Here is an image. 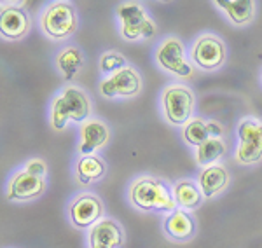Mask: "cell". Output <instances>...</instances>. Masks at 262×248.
<instances>
[{"label":"cell","instance_id":"277c9868","mask_svg":"<svg viewBox=\"0 0 262 248\" xmlns=\"http://www.w3.org/2000/svg\"><path fill=\"white\" fill-rule=\"evenodd\" d=\"M161 116L173 128H184L192 117H196V93L185 82H170L159 95Z\"/></svg>","mask_w":262,"mask_h":248},{"label":"cell","instance_id":"d6986e66","mask_svg":"<svg viewBox=\"0 0 262 248\" xmlns=\"http://www.w3.org/2000/svg\"><path fill=\"white\" fill-rule=\"evenodd\" d=\"M213 6L236 28H245L257 18V2L253 0H213Z\"/></svg>","mask_w":262,"mask_h":248},{"label":"cell","instance_id":"cb8c5ba5","mask_svg":"<svg viewBox=\"0 0 262 248\" xmlns=\"http://www.w3.org/2000/svg\"><path fill=\"white\" fill-rule=\"evenodd\" d=\"M21 168H23L25 171H28V173L37 175V176H44V178H48V175H49V166L42 157L27 159V161L21 165Z\"/></svg>","mask_w":262,"mask_h":248},{"label":"cell","instance_id":"d4e9b609","mask_svg":"<svg viewBox=\"0 0 262 248\" xmlns=\"http://www.w3.org/2000/svg\"><path fill=\"white\" fill-rule=\"evenodd\" d=\"M260 86H262V70H260Z\"/></svg>","mask_w":262,"mask_h":248},{"label":"cell","instance_id":"5bb4252c","mask_svg":"<svg viewBox=\"0 0 262 248\" xmlns=\"http://www.w3.org/2000/svg\"><path fill=\"white\" fill-rule=\"evenodd\" d=\"M112 131L111 126L100 117H91L86 123L79 126V140H77V155L98 154L111 144Z\"/></svg>","mask_w":262,"mask_h":248},{"label":"cell","instance_id":"e0dca14e","mask_svg":"<svg viewBox=\"0 0 262 248\" xmlns=\"http://www.w3.org/2000/svg\"><path fill=\"white\" fill-rule=\"evenodd\" d=\"M108 166L107 161L100 154L77 155L74 161V180L79 187L86 189L107 176Z\"/></svg>","mask_w":262,"mask_h":248},{"label":"cell","instance_id":"9c48e42d","mask_svg":"<svg viewBox=\"0 0 262 248\" xmlns=\"http://www.w3.org/2000/svg\"><path fill=\"white\" fill-rule=\"evenodd\" d=\"M105 217H107V210H105L103 199L91 191L77 192L67 203V220L77 231H90Z\"/></svg>","mask_w":262,"mask_h":248},{"label":"cell","instance_id":"7c38bea8","mask_svg":"<svg viewBox=\"0 0 262 248\" xmlns=\"http://www.w3.org/2000/svg\"><path fill=\"white\" fill-rule=\"evenodd\" d=\"M0 35L7 42H18L28 37L32 32L33 19L28 9L18 2L0 4Z\"/></svg>","mask_w":262,"mask_h":248},{"label":"cell","instance_id":"7402d4cb","mask_svg":"<svg viewBox=\"0 0 262 248\" xmlns=\"http://www.w3.org/2000/svg\"><path fill=\"white\" fill-rule=\"evenodd\" d=\"M226 154H227V142L224 138H210V140H206L198 149H194L196 165L201 168L221 163Z\"/></svg>","mask_w":262,"mask_h":248},{"label":"cell","instance_id":"4fadbf2b","mask_svg":"<svg viewBox=\"0 0 262 248\" xmlns=\"http://www.w3.org/2000/svg\"><path fill=\"white\" fill-rule=\"evenodd\" d=\"M161 231L163 236L171 243L184 245L198 236V220L192 212L177 208L161 217Z\"/></svg>","mask_w":262,"mask_h":248},{"label":"cell","instance_id":"52a82bcc","mask_svg":"<svg viewBox=\"0 0 262 248\" xmlns=\"http://www.w3.org/2000/svg\"><path fill=\"white\" fill-rule=\"evenodd\" d=\"M154 61L159 70L177 79H189L194 75V65L189 51L179 35H166L154 49Z\"/></svg>","mask_w":262,"mask_h":248},{"label":"cell","instance_id":"5b68a950","mask_svg":"<svg viewBox=\"0 0 262 248\" xmlns=\"http://www.w3.org/2000/svg\"><path fill=\"white\" fill-rule=\"evenodd\" d=\"M117 30L122 40L142 42L156 37L158 25L150 16L149 9L140 2H121L116 7Z\"/></svg>","mask_w":262,"mask_h":248},{"label":"cell","instance_id":"6da1fadb","mask_svg":"<svg viewBox=\"0 0 262 248\" xmlns=\"http://www.w3.org/2000/svg\"><path fill=\"white\" fill-rule=\"evenodd\" d=\"M126 197L131 208L142 213H159L163 217L179 208L173 197V184L152 173L135 176L126 189Z\"/></svg>","mask_w":262,"mask_h":248},{"label":"cell","instance_id":"2e32d148","mask_svg":"<svg viewBox=\"0 0 262 248\" xmlns=\"http://www.w3.org/2000/svg\"><path fill=\"white\" fill-rule=\"evenodd\" d=\"M196 180H198V186H200L203 196H205V199L210 201V199H215V197L222 196L224 192L231 187L232 176L226 165L215 163L212 166L201 168L200 173L196 175Z\"/></svg>","mask_w":262,"mask_h":248},{"label":"cell","instance_id":"603a6c76","mask_svg":"<svg viewBox=\"0 0 262 248\" xmlns=\"http://www.w3.org/2000/svg\"><path fill=\"white\" fill-rule=\"evenodd\" d=\"M126 66H129L128 58L121 51H117V49H107V51H103L100 54L98 69L103 77H111V75L119 72L122 69H126Z\"/></svg>","mask_w":262,"mask_h":248},{"label":"cell","instance_id":"8992f818","mask_svg":"<svg viewBox=\"0 0 262 248\" xmlns=\"http://www.w3.org/2000/svg\"><path fill=\"white\" fill-rule=\"evenodd\" d=\"M227 44L219 33L215 32H201L194 37L189 48V58L191 63L201 72L213 74L224 69L227 63Z\"/></svg>","mask_w":262,"mask_h":248},{"label":"cell","instance_id":"ba28073f","mask_svg":"<svg viewBox=\"0 0 262 248\" xmlns=\"http://www.w3.org/2000/svg\"><path fill=\"white\" fill-rule=\"evenodd\" d=\"M238 144L232 152V159L242 166H257L262 163V119L242 117L236 126Z\"/></svg>","mask_w":262,"mask_h":248},{"label":"cell","instance_id":"7a4b0ae2","mask_svg":"<svg viewBox=\"0 0 262 248\" xmlns=\"http://www.w3.org/2000/svg\"><path fill=\"white\" fill-rule=\"evenodd\" d=\"M93 102L90 95L81 86L67 84L53 96L49 105V126L53 131L60 133L70 123L81 126L91 119Z\"/></svg>","mask_w":262,"mask_h":248},{"label":"cell","instance_id":"3957f363","mask_svg":"<svg viewBox=\"0 0 262 248\" xmlns=\"http://www.w3.org/2000/svg\"><path fill=\"white\" fill-rule=\"evenodd\" d=\"M39 28L42 35L54 42H65L72 39L81 27L79 11L72 2L56 0L51 2L39 14Z\"/></svg>","mask_w":262,"mask_h":248},{"label":"cell","instance_id":"ffe728a7","mask_svg":"<svg viewBox=\"0 0 262 248\" xmlns=\"http://www.w3.org/2000/svg\"><path fill=\"white\" fill-rule=\"evenodd\" d=\"M86 65V56L79 46H65L54 56V66L67 82L74 81Z\"/></svg>","mask_w":262,"mask_h":248},{"label":"cell","instance_id":"ac0fdd59","mask_svg":"<svg viewBox=\"0 0 262 248\" xmlns=\"http://www.w3.org/2000/svg\"><path fill=\"white\" fill-rule=\"evenodd\" d=\"M182 140L185 145L198 149L210 138H224V126L215 119L205 117H192L184 128L180 129Z\"/></svg>","mask_w":262,"mask_h":248},{"label":"cell","instance_id":"44dd1931","mask_svg":"<svg viewBox=\"0 0 262 248\" xmlns=\"http://www.w3.org/2000/svg\"><path fill=\"white\" fill-rule=\"evenodd\" d=\"M173 197H175L177 207L187 212H196L205 205V196H203L196 178H179L173 184Z\"/></svg>","mask_w":262,"mask_h":248},{"label":"cell","instance_id":"9a60e30c","mask_svg":"<svg viewBox=\"0 0 262 248\" xmlns=\"http://www.w3.org/2000/svg\"><path fill=\"white\" fill-rule=\"evenodd\" d=\"M126 245V231L114 217L101 218L88 231V248H122Z\"/></svg>","mask_w":262,"mask_h":248},{"label":"cell","instance_id":"30bf717a","mask_svg":"<svg viewBox=\"0 0 262 248\" xmlns=\"http://www.w3.org/2000/svg\"><path fill=\"white\" fill-rule=\"evenodd\" d=\"M98 91L105 100H131L142 95L143 77L137 66L129 65L111 77H103L98 84Z\"/></svg>","mask_w":262,"mask_h":248},{"label":"cell","instance_id":"8fae6325","mask_svg":"<svg viewBox=\"0 0 262 248\" xmlns=\"http://www.w3.org/2000/svg\"><path fill=\"white\" fill-rule=\"evenodd\" d=\"M48 191V178L44 176L32 175L28 171H25L23 168H18L9 175L6 184V197L9 203H32L42 197Z\"/></svg>","mask_w":262,"mask_h":248}]
</instances>
